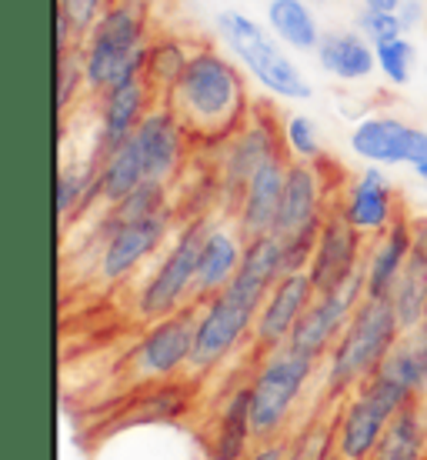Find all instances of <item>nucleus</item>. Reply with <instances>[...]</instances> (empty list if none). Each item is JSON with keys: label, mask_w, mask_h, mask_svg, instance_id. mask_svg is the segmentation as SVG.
I'll return each instance as SVG.
<instances>
[{"label": "nucleus", "mask_w": 427, "mask_h": 460, "mask_svg": "<svg viewBox=\"0 0 427 460\" xmlns=\"http://www.w3.org/2000/svg\"><path fill=\"white\" fill-rule=\"evenodd\" d=\"M351 150L364 164L378 167H401L411 171L427 164V130L407 124L401 117H364L351 130Z\"/></svg>", "instance_id": "nucleus-14"}, {"label": "nucleus", "mask_w": 427, "mask_h": 460, "mask_svg": "<svg viewBox=\"0 0 427 460\" xmlns=\"http://www.w3.org/2000/svg\"><path fill=\"white\" fill-rule=\"evenodd\" d=\"M114 7V0H58V11L74 23V31L81 40L93 31V23L101 21L107 11Z\"/></svg>", "instance_id": "nucleus-37"}, {"label": "nucleus", "mask_w": 427, "mask_h": 460, "mask_svg": "<svg viewBox=\"0 0 427 460\" xmlns=\"http://www.w3.org/2000/svg\"><path fill=\"white\" fill-rule=\"evenodd\" d=\"M284 270V247L278 234L251 237L244 247L241 270L218 297L197 304V334H194V360L191 374L208 377L231 360L244 344H251L254 321L264 297L278 284Z\"/></svg>", "instance_id": "nucleus-1"}, {"label": "nucleus", "mask_w": 427, "mask_h": 460, "mask_svg": "<svg viewBox=\"0 0 427 460\" xmlns=\"http://www.w3.org/2000/svg\"><path fill=\"white\" fill-rule=\"evenodd\" d=\"M197 334V304L177 314H167L161 321L147 323V331L138 337V344L128 354L130 384H164L191 370Z\"/></svg>", "instance_id": "nucleus-10"}, {"label": "nucleus", "mask_w": 427, "mask_h": 460, "mask_svg": "<svg viewBox=\"0 0 427 460\" xmlns=\"http://www.w3.org/2000/svg\"><path fill=\"white\" fill-rule=\"evenodd\" d=\"M218 37L227 44L234 60L247 70V77L274 93L280 101H311V81L307 74L298 67V60L290 58L284 44L271 34V27L257 23L251 13L241 11H224L218 17Z\"/></svg>", "instance_id": "nucleus-5"}, {"label": "nucleus", "mask_w": 427, "mask_h": 460, "mask_svg": "<svg viewBox=\"0 0 427 460\" xmlns=\"http://www.w3.org/2000/svg\"><path fill=\"white\" fill-rule=\"evenodd\" d=\"M208 224L210 217H191L177 227L171 243L164 247L157 264L150 267L147 277L140 280L138 294H134L138 321L154 323L194 304L197 261H200V243H204Z\"/></svg>", "instance_id": "nucleus-7"}, {"label": "nucleus", "mask_w": 427, "mask_h": 460, "mask_svg": "<svg viewBox=\"0 0 427 460\" xmlns=\"http://www.w3.org/2000/svg\"><path fill=\"white\" fill-rule=\"evenodd\" d=\"M177 234V217L173 208L150 214L138 220H107L101 224V243H97V277L104 284H120L140 270V267L154 261L161 247L171 243Z\"/></svg>", "instance_id": "nucleus-8"}, {"label": "nucleus", "mask_w": 427, "mask_h": 460, "mask_svg": "<svg viewBox=\"0 0 427 460\" xmlns=\"http://www.w3.org/2000/svg\"><path fill=\"white\" fill-rule=\"evenodd\" d=\"M374 50H378V70H381L394 87H405V84H411L417 50H414V44L407 40V34L397 37V40H387V44H381V47H374Z\"/></svg>", "instance_id": "nucleus-33"}, {"label": "nucleus", "mask_w": 427, "mask_h": 460, "mask_svg": "<svg viewBox=\"0 0 427 460\" xmlns=\"http://www.w3.org/2000/svg\"><path fill=\"white\" fill-rule=\"evenodd\" d=\"M368 11H401L405 0H360Z\"/></svg>", "instance_id": "nucleus-40"}, {"label": "nucleus", "mask_w": 427, "mask_h": 460, "mask_svg": "<svg viewBox=\"0 0 427 460\" xmlns=\"http://www.w3.org/2000/svg\"><path fill=\"white\" fill-rule=\"evenodd\" d=\"M321 460H341V457H337V450H334V454H327V457H321Z\"/></svg>", "instance_id": "nucleus-42"}, {"label": "nucleus", "mask_w": 427, "mask_h": 460, "mask_svg": "<svg viewBox=\"0 0 427 460\" xmlns=\"http://www.w3.org/2000/svg\"><path fill=\"white\" fill-rule=\"evenodd\" d=\"M150 47L147 0H114V7L84 37L81 60L87 74V93L97 97L111 84L144 74Z\"/></svg>", "instance_id": "nucleus-4"}, {"label": "nucleus", "mask_w": 427, "mask_h": 460, "mask_svg": "<svg viewBox=\"0 0 427 460\" xmlns=\"http://www.w3.org/2000/svg\"><path fill=\"white\" fill-rule=\"evenodd\" d=\"M405 327L394 314L387 297H364L358 311L344 327V334L324 357V397L327 401H344L351 391L384 364L394 344L401 341Z\"/></svg>", "instance_id": "nucleus-3"}, {"label": "nucleus", "mask_w": 427, "mask_h": 460, "mask_svg": "<svg viewBox=\"0 0 427 460\" xmlns=\"http://www.w3.org/2000/svg\"><path fill=\"white\" fill-rule=\"evenodd\" d=\"M314 297H317V290H314L307 270H290V274L280 277L278 284L271 288V294L264 297L261 311H257L251 350L261 357L288 344L294 327L304 317V311L311 307Z\"/></svg>", "instance_id": "nucleus-15"}, {"label": "nucleus", "mask_w": 427, "mask_h": 460, "mask_svg": "<svg viewBox=\"0 0 427 460\" xmlns=\"http://www.w3.org/2000/svg\"><path fill=\"white\" fill-rule=\"evenodd\" d=\"M414 173H417V177H421V181H424V184H427V164H421V167H414Z\"/></svg>", "instance_id": "nucleus-41"}, {"label": "nucleus", "mask_w": 427, "mask_h": 460, "mask_svg": "<svg viewBox=\"0 0 427 460\" xmlns=\"http://www.w3.org/2000/svg\"><path fill=\"white\" fill-rule=\"evenodd\" d=\"M337 210L344 214L364 237H378L401 217L397 190L378 164H368L337 197Z\"/></svg>", "instance_id": "nucleus-18"}, {"label": "nucleus", "mask_w": 427, "mask_h": 460, "mask_svg": "<svg viewBox=\"0 0 427 460\" xmlns=\"http://www.w3.org/2000/svg\"><path fill=\"white\" fill-rule=\"evenodd\" d=\"M194 54V44L184 40V37L164 34L157 40H150L147 47V60H144V81L154 87V93L167 101V93L173 91V84L181 81L187 60Z\"/></svg>", "instance_id": "nucleus-28"}, {"label": "nucleus", "mask_w": 427, "mask_h": 460, "mask_svg": "<svg viewBox=\"0 0 427 460\" xmlns=\"http://www.w3.org/2000/svg\"><path fill=\"white\" fill-rule=\"evenodd\" d=\"M267 27L288 50H317L321 23L311 11V0H271L267 4Z\"/></svg>", "instance_id": "nucleus-27"}, {"label": "nucleus", "mask_w": 427, "mask_h": 460, "mask_svg": "<svg viewBox=\"0 0 427 460\" xmlns=\"http://www.w3.org/2000/svg\"><path fill=\"white\" fill-rule=\"evenodd\" d=\"M424 0H405L401 4V11H397V17H401V23H405V34H411V31H417L421 23H424Z\"/></svg>", "instance_id": "nucleus-39"}, {"label": "nucleus", "mask_w": 427, "mask_h": 460, "mask_svg": "<svg viewBox=\"0 0 427 460\" xmlns=\"http://www.w3.org/2000/svg\"><path fill=\"white\" fill-rule=\"evenodd\" d=\"M244 237L237 224H218L210 220L204 243H200V261H197V284H194V304L218 297L220 290L231 284L244 261Z\"/></svg>", "instance_id": "nucleus-20"}, {"label": "nucleus", "mask_w": 427, "mask_h": 460, "mask_svg": "<svg viewBox=\"0 0 427 460\" xmlns=\"http://www.w3.org/2000/svg\"><path fill=\"white\" fill-rule=\"evenodd\" d=\"M314 54H317V64H321L324 74L341 84L368 81L370 74L378 70V50H374V44L360 34L358 27L354 31H331V34H324Z\"/></svg>", "instance_id": "nucleus-23"}, {"label": "nucleus", "mask_w": 427, "mask_h": 460, "mask_svg": "<svg viewBox=\"0 0 427 460\" xmlns=\"http://www.w3.org/2000/svg\"><path fill=\"white\" fill-rule=\"evenodd\" d=\"M134 140H138L144 164H147V181L173 184L177 173L184 171L187 147H191V134L181 124V117L161 101L140 120V127L134 130Z\"/></svg>", "instance_id": "nucleus-17"}, {"label": "nucleus", "mask_w": 427, "mask_h": 460, "mask_svg": "<svg viewBox=\"0 0 427 460\" xmlns=\"http://www.w3.org/2000/svg\"><path fill=\"white\" fill-rule=\"evenodd\" d=\"M311 4H314V0H311Z\"/></svg>", "instance_id": "nucleus-43"}, {"label": "nucleus", "mask_w": 427, "mask_h": 460, "mask_svg": "<svg viewBox=\"0 0 427 460\" xmlns=\"http://www.w3.org/2000/svg\"><path fill=\"white\" fill-rule=\"evenodd\" d=\"M387 300L405 331L427 321V217L414 220V247Z\"/></svg>", "instance_id": "nucleus-24"}, {"label": "nucleus", "mask_w": 427, "mask_h": 460, "mask_svg": "<svg viewBox=\"0 0 427 460\" xmlns=\"http://www.w3.org/2000/svg\"><path fill=\"white\" fill-rule=\"evenodd\" d=\"M288 154L284 150V137H280V127L271 120V114H247L244 127L224 144L220 154V171H218V187L224 208H237L244 187L254 177V171L261 164H267L271 157Z\"/></svg>", "instance_id": "nucleus-11"}, {"label": "nucleus", "mask_w": 427, "mask_h": 460, "mask_svg": "<svg viewBox=\"0 0 427 460\" xmlns=\"http://www.w3.org/2000/svg\"><path fill=\"white\" fill-rule=\"evenodd\" d=\"M247 70L218 47L194 44L181 81L173 84L164 104L181 117L191 140H227L247 120Z\"/></svg>", "instance_id": "nucleus-2"}, {"label": "nucleus", "mask_w": 427, "mask_h": 460, "mask_svg": "<svg viewBox=\"0 0 427 460\" xmlns=\"http://www.w3.org/2000/svg\"><path fill=\"white\" fill-rule=\"evenodd\" d=\"M414 247V220L401 217L391 227L381 230L378 237H370L368 253H364V288L368 297H391L397 277L405 270L407 257Z\"/></svg>", "instance_id": "nucleus-21"}, {"label": "nucleus", "mask_w": 427, "mask_h": 460, "mask_svg": "<svg viewBox=\"0 0 427 460\" xmlns=\"http://www.w3.org/2000/svg\"><path fill=\"white\" fill-rule=\"evenodd\" d=\"M97 204V164H64L58 173V214L64 224Z\"/></svg>", "instance_id": "nucleus-30"}, {"label": "nucleus", "mask_w": 427, "mask_h": 460, "mask_svg": "<svg viewBox=\"0 0 427 460\" xmlns=\"http://www.w3.org/2000/svg\"><path fill=\"white\" fill-rule=\"evenodd\" d=\"M407 407L401 394L387 387L384 380L368 377L358 391L337 401L334 411V450L341 460H370L378 440L391 424V417Z\"/></svg>", "instance_id": "nucleus-9"}, {"label": "nucleus", "mask_w": 427, "mask_h": 460, "mask_svg": "<svg viewBox=\"0 0 427 460\" xmlns=\"http://www.w3.org/2000/svg\"><path fill=\"white\" fill-rule=\"evenodd\" d=\"M364 253H368V237L337 210V204H331L321 224V234H317L311 264H307L314 290L327 294V290L341 288L344 280H351L364 267Z\"/></svg>", "instance_id": "nucleus-13"}, {"label": "nucleus", "mask_w": 427, "mask_h": 460, "mask_svg": "<svg viewBox=\"0 0 427 460\" xmlns=\"http://www.w3.org/2000/svg\"><path fill=\"white\" fill-rule=\"evenodd\" d=\"M364 297H368V288H364V267H360L358 274L344 280L341 288L317 294L311 300V307L298 321L288 347L314 357V360H324L331 354V347L341 341L344 327L351 323V317H354V311H358V304Z\"/></svg>", "instance_id": "nucleus-12"}, {"label": "nucleus", "mask_w": 427, "mask_h": 460, "mask_svg": "<svg viewBox=\"0 0 427 460\" xmlns=\"http://www.w3.org/2000/svg\"><path fill=\"white\" fill-rule=\"evenodd\" d=\"M244 460H288V440H261Z\"/></svg>", "instance_id": "nucleus-38"}, {"label": "nucleus", "mask_w": 427, "mask_h": 460, "mask_svg": "<svg viewBox=\"0 0 427 460\" xmlns=\"http://www.w3.org/2000/svg\"><path fill=\"white\" fill-rule=\"evenodd\" d=\"M280 137H284V150H288L290 161H307L317 164L324 154L321 130L307 114H288L280 124Z\"/></svg>", "instance_id": "nucleus-32"}, {"label": "nucleus", "mask_w": 427, "mask_h": 460, "mask_svg": "<svg viewBox=\"0 0 427 460\" xmlns=\"http://www.w3.org/2000/svg\"><path fill=\"white\" fill-rule=\"evenodd\" d=\"M93 164H97V204H104V208L124 200L130 190H138L147 181V164H144V154L134 137L104 150V154H93Z\"/></svg>", "instance_id": "nucleus-25"}, {"label": "nucleus", "mask_w": 427, "mask_h": 460, "mask_svg": "<svg viewBox=\"0 0 427 460\" xmlns=\"http://www.w3.org/2000/svg\"><path fill=\"white\" fill-rule=\"evenodd\" d=\"M358 31L368 37L374 47L387 44V40H397L405 37V23L397 17V11H364L358 13Z\"/></svg>", "instance_id": "nucleus-36"}, {"label": "nucleus", "mask_w": 427, "mask_h": 460, "mask_svg": "<svg viewBox=\"0 0 427 460\" xmlns=\"http://www.w3.org/2000/svg\"><path fill=\"white\" fill-rule=\"evenodd\" d=\"M314 357L300 354L294 347H278L271 354L257 357V367L247 380L251 387V420H254V438L261 440H280L298 414L304 394L311 387L317 374Z\"/></svg>", "instance_id": "nucleus-6"}, {"label": "nucleus", "mask_w": 427, "mask_h": 460, "mask_svg": "<svg viewBox=\"0 0 427 460\" xmlns=\"http://www.w3.org/2000/svg\"><path fill=\"white\" fill-rule=\"evenodd\" d=\"M327 454H334V420H314L311 427L298 430L294 440H288V460H321Z\"/></svg>", "instance_id": "nucleus-35"}, {"label": "nucleus", "mask_w": 427, "mask_h": 460, "mask_svg": "<svg viewBox=\"0 0 427 460\" xmlns=\"http://www.w3.org/2000/svg\"><path fill=\"white\" fill-rule=\"evenodd\" d=\"M87 93V74H84L81 47L74 54H60L58 58V107L60 114H67L70 107Z\"/></svg>", "instance_id": "nucleus-34"}, {"label": "nucleus", "mask_w": 427, "mask_h": 460, "mask_svg": "<svg viewBox=\"0 0 427 460\" xmlns=\"http://www.w3.org/2000/svg\"><path fill=\"white\" fill-rule=\"evenodd\" d=\"M173 208L171 200V184H161V181H144L138 190H130L124 200H117L107 208V220H138L150 217V214H161V210Z\"/></svg>", "instance_id": "nucleus-31"}, {"label": "nucleus", "mask_w": 427, "mask_h": 460, "mask_svg": "<svg viewBox=\"0 0 427 460\" xmlns=\"http://www.w3.org/2000/svg\"><path fill=\"white\" fill-rule=\"evenodd\" d=\"M187 411H191V391H184V384L164 380V384H154L150 391H144L138 401L130 403L128 417H124V427L171 424V420H181Z\"/></svg>", "instance_id": "nucleus-29"}, {"label": "nucleus", "mask_w": 427, "mask_h": 460, "mask_svg": "<svg viewBox=\"0 0 427 460\" xmlns=\"http://www.w3.org/2000/svg\"><path fill=\"white\" fill-rule=\"evenodd\" d=\"M427 457V411L424 403L414 401L401 407L391 417V424L378 440L370 460H424Z\"/></svg>", "instance_id": "nucleus-26"}, {"label": "nucleus", "mask_w": 427, "mask_h": 460, "mask_svg": "<svg viewBox=\"0 0 427 460\" xmlns=\"http://www.w3.org/2000/svg\"><path fill=\"white\" fill-rule=\"evenodd\" d=\"M254 420H251V387L237 384L218 411L208 438V460H244L254 450Z\"/></svg>", "instance_id": "nucleus-22"}, {"label": "nucleus", "mask_w": 427, "mask_h": 460, "mask_svg": "<svg viewBox=\"0 0 427 460\" xmlns=\"http://www.w3.org/2000/svg\"><path fill=\"white\" fill-rule=\"evenodd\" d=\"M154 104H161V97L144 81V74L124 77L97 93V147L93 154H104V150L134 137V130Z\"/></svg>", "instance_id": "nucleus-16"}, {"label": "nucleus", "mask_w": 427, "mask_h": 460, "mask_svg": "<svg viewBox=\"0 0 427 460\" xmlns=\"http://www.w3.org/2000/svg\"><path fill=\"white\" fill-rule=\"evenodd\" d=\"M288 164H290L288 154L271 157L267 164L257 167L254 177L244 187L241 200L234 208V224H237V230H241L247 241L274 234V227H278L280 197H284V181H288Z\"/></svg>", "instance_id": "nucleus-19"}]
</instances>
